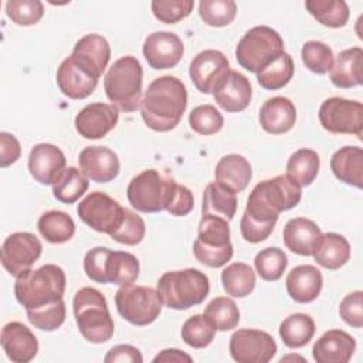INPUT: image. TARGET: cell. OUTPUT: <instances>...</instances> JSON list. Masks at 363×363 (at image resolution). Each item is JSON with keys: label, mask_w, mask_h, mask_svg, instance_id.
Masks as SVG:
<instances>
[{"label": "cell", "mask_w": 363, "mask_h": 363, "mask_svg": "<svg viewBox=\"0 0 363 363\" xmlns=\"http://www.w3.org/2000/svg\"><path fill=\"white\" fill-rule=\"evenodd\" d=\"M37 228L43 238L51 244H62L69 241L75 234V223L65 211L50 210L44 213L38 221Z\"/></svg>", "instance_id": "obj_35"}, {"label": "cell", "mask_w": 363, "mask_h": 363, "mask_svg": "<svg viewBox=\"0 0 363 363\" xmlns=\"http://www.w3.org/2000/svg\"><path fill=\"white\" fill-rule=\"evenodd\" d=\"M78 163L82 174L96 183L112 182L121 169L118 155L106 146L84 147L79 153Z\"/></svg>", "instance_id": "obj_20"}, {"label": "cell", "mask_w": 363, "mask_h": 363, "mask_svg": "<svg viewBox=\"0 0 363 363\" xmlns=\"http://www.w3.org/2000/svg\"><path fill=\"white\" fill-rule=\"evenodd\" d=\"M143 69L133 55L118 58L108 69L104 79V89L108 99L123 112H133L142 102Z\"/></svg>", "instance_id": "obj_6"}, {"label": "cell", "mask_w": 363, "mask_h": 363, "mask_svg": "<svg viewBox=\"0 0 363 363\" xmlns=\"http://www.w3.org/2000/svg\"><path fill=\"white\" fill-rule=\"evenodd\" d=\"M118 313L135 326L153 323L160 312L163 302L156 289L140 285H123L115 294Z\"/></svg>", "instance_id": "obj_10"}, {"label": "cell", "mask_w": 363, "mask_h": 363, "mask_svg": "<svg viewBox=\"0 0 363 363\" xmlns=\"http://www.w3.org/2000/svg\"><path fill=\"white\" fill-rule=\"evenodd\" d=\"M301 197V186L286 174H279L255 184L247 199L242 216L261 224L275 225L279 214L296 207Z\"/></svg>", "instance_id": "obj_2"}, {"label": "cell", "mask_w": 363, "mask_h": 363, "mask_svg": "<svg viewBox=\"0 0 363 363\" xmlns=\"http://www.w3.org/2000/svg\"><path fill=\"white\" fill-rule=\"evenodd\" d=\"M230 71L227 57L218 50H204L190 62L189 75L201 94L213 92L217 82Z\"/></svg>", "instance_id": "obj_16"}, {"label": "cell", "mask_w": 363, "mask_h": 363, "mask_svg": "<svg viewBox=\"0 0 363 363\" xmlns=\"http://www.w3.org/2000/svg\"><path fill=\"white\" fill-rule=\"evenodd\" d=\"M228 349L238 363H268L277 353V343L264 330L244 328L231 335Z\"/></svg>", "instance_id": "obj_13"}, {"label": "cell", "mask_w": 363, "mask_h": 363, "mask_svg": "<svg viewBox=\"0 0 363 363\" xmlns=\"http://www.w3.org/2000/svg\"><path fill=\"white\" fill-rule=\"evenodd\" d=\"M118 119L119 113L115 105L92 102L77 113L74 125L79 136L85 139H101L116 126Z\"/></svg>", "instance_id": "obj_17"}, {"label": "cell", "mask_w": 363, "mask_h": 363, "mask_svg": "<svg viewBox=\"0 0 363 363\" xmlns=\"http://www.w3.org/2000/svg\"><path fill=\"white\" fill-rule=\"evenodd\" d=\"M125 208L104 191H92L77 207L78 217L92 230L111 235L123 221Z\"/></svg>", "instance_id": "obj_12"}, {"label": "cell", "mask_w": 363, "mask_h": 363, "mask_svg": "<svg viewBox=\"0 0 363 363\" xmlns=\"http://www.w3.org/2000/svg\"><path fill=\"white\" fill-rule=\"evenodd\" d=\"M274 227L275 225H268V224H261V223L252 221L245 216H242L241 221H240L241 235L245 241H248L251 244H257V242L267 240L271 235Z\"/></svg>", "instance_id": "obj_54"}, {"label": "cell", "mask_w": 363, "mask_h": 363, "mask_svg": "<svg viewBox=\"0 0 363 363\" xmlns=\"http://www.w3.org/2000/svg\"><path fill=\"white\" fill-rule=\"evenodd\" d=\"M254 267L264 281H278L288 267V257L278 247H267L255 255Z\"/></svg>", "instance_id": "obj_42"}, {"label": "cell", "mask_w": 363, "mask_h": 363, "mask_svg": "<svg viewBox=\"0 0 363 363\" xmlns=\"http://www.w3.org/2000/svg\"><path fill=\"white\" fill-rule=\"evenodd\" d=\"M153 362H174V363H183V362H193L191 356L184 353L183 350H179V349H164L162 350L160 353H157L155 357H153Z\"/></svg>", "instance_id": "obj_57"}, {"label": "cell", "mask_w": 363, "mask_h": 363, "mask_svg": "<svg viewBox=\"0 0 363 363\" xmlns=\"http://www.w3.org/2000/svg\"><path fill=\"white\" fill-rule=\"evenodd\" d=\"M65 272L55 264H45L38 269H27L16 277L14 295L26 311L37 309L64 298Z\"/></svg>", "instance_id": "obj_3"}, {"label": "cell", "mask_w": 363, "mask_h": 363, "mask_svg": "<svg viewBox=\"0 0 363 363\" xmlns=\"http://www.w3.org/2000/svg\"><path fill=\"white\" fill-rule=\"evenodd\" d=\"M104 362L105 363H116V362L142 363L143 357L140 350L132 345H116L108 350V353L104 357Z\"/></svg>", "instance_id": "obj_56"}, {"label": "cell", "mask_w": 363, "mask_h": 363, "mask_svg": "<svg viewBox=\"0 0 363 363\" xmlns=\"http://www.w3.org/2000/svg\"><path fill=\"white\" fill-rule=\"evenodd\" d=\"M228 220L204 214L199 223L197 238L193 242V254L199 262L210 268L225 265L233 257Z\"/></svg>", "instance_id": "obj_7"}, {"label": "cell", "mask_w": 363, "mask_h": 363, "mask_svg": "<svg viewBox=\"0 0 363 363\" xmlns=\"http://www.w3.org/2000/svg\"><path fill=\"white\" fill-rule=\"evenodd\" d=\"M41 251L43 245L33 233H13L1 245V265L10 275L18 277L37 262Z\"/></svg>", "instance_id": "obj_14"}, {"label": "cell", "mask_w": 363, "mask_h": 363, "mask_svg": "<svg viewBox=\"0 0 363 363\" xmlns=\"http://www.w3.org/2000/svg\"><path fill=\"white\" fill-rule=\"evenodd\" d=\"M189 125L196 133L210 136L221 130L224 125V118L220 111L216 109V106L206 104L191 109L189 115Z\"/></svg>", "instance_id": "obj_47"}, {"label": "cell", "mask_w": 363, "mask_h": 363, "mask_svg": "<svg viewBox=\"0 0 363 363\" xmlns=\"http://www.w3.org/2000/svg\"><path fill=\"white\" fill-rule=\"evenodd\" d=\"M145 233H146V225L143 218L138 216L135 211L125 208V217L122 224L109 237L119 244L136 245L143 240Z\"/></svg>", "instance_id": "obj_50"}, {"label": "cell", "mask_w": 363, "mask_h": 363, "mask_svg": "<svg viewBox=\"0 0 363 363\" xmlns=\"http://www.w3.org/2000/svg\"><path fill=\"white\" fill-rule=\"evenodd\" d=\"M21 146L17 138L11 133H0V166L7 167L20 159Z\"/></svg>", "instance_id": "obj_55"}, {"label": "cell", "mask_w": 363, "mask_h": 363, "mask_svg": "<svg viewBox=\"0 0 363 363\" xmlns=\"http://www.w3.org/2000/svg\"><path fill=\"white\" fill-rule=\"evenodd\" d=\"M109 252H111V248L108 247H95L85 254L84 271L91 281H95L98 284H108L106 261H108Z\"/></svg>", "instance_id": "obj_51"}, {"label": "cell", "mask_w": 363, "mask_h": 363, "mask_svg": "<svg viewBox=\"0 0 363 363\" xmlns=\"http://www.w3.org/2000/svg\"><path fill=\"white\" fill-rule=\"evenodd\" d=\"M193 7V0H153L150 3L153 16L164 24H176L186 18Z\"/></svg>", "instance_id": "obj_49"}, {"label": "cell", "mask_w": 363, "mask_h": 363, "mask_svg": "<svg viewBox=\"0 0 363 363\" xmlns=\"http://www.w3.org/2000/svg\"><path fill=\"white\" fill-rule=\"evenodd\" d=\"M319 122L329 133L354 135L362 139L363 105L340 96L328 98L319 108Z\"/></svg>", "instance_id": "obj_11"}, {"label": "cell", "mask_w": 363, "mask_h": 363, "mask_svg": "<svg viewBox=\"0 0 363 363\" xmlns=\"http://www.w3.org/2000/svg\"><path fill=\"white\" fill-rule=\"evenodd\" d=\"M339 315L349 326L360 329L363 326V292L347 294L339 305Z\"/></svg>", "instance_id": "obj_52"}, {"label": "cell", "mask_w": 363, "mask_h": 363, "mask_svg": "<svg viewBox=\"0 0 363 363\" xmlns=\"http://www.w3.org/2000/svg\"><path fill=\"white\" fill-rule=\"evenodd\" d=\"M71 58L85 72L99 79L111 58L109 43L99 34H86L75 43Z\"/></svg>", "instance_id": "obj_18"}, {"label": "cell", "mask_w": 363, "mask_h": 363, "mask_svg": "<svg viewBox=\"0 0 363 363\" xmlns=\"http://www.w3.org/2000/svg\"><path fill=\"white\" fill-rule=\"evenodd\" d=\"M214 336L216 329L204 315H193L182 326V340L194 349L207 347Z\"/></svg>", "instance_id": "obj_43"}, {"label": "cell", "mask_w": 363, "mask_h": 363, "mask_svg": "<svg viewBox=\"0 0 363 363\" xmlns=\"http://www.w3.org/2000/svg\"><path fill=\"white\" fill-rule=\"evenodd\" d=\"M237 211V196L223 184L208 183L203 191L201 216L213 214L225 220H233Z\"/></svg>", "instance_id": "obj_32"}, {"label": "cell", "mask_w": 363, "mask_h": 363, "mask_svg": "<svg viewBox=\"0 0 363 363\" xmlns=\"http://www.w3.org/2000/svg\"><path fill=\"white\" fill-rule=\"evenodd\" d=\"M320 159L319 155L312 149L295 150L286 162V176L291 177L298 186L306 187L313 183L319 173Z\"/></svg>", "instance_id": "obj_34"}, {"label": "cell", "mask_w": 363, "mask_h": 363, "mask_svg": "<svg viewBox=\"0 0 363 363\" xmlns=\"http://www.w3.org/2000/svg\"><path fill=\"white\" fill-rule=\"evenodd\" d=\"M216 182L230 189L234 193L245 190L252 177L250 162L237 153L223 156L214 169Z\"/></svg>", "instance_id": "obj_29"}, {"label": "cell", "mask_w": 363, "mask_h": 363, "mask_svg": "<svg viewBox=\"0 0 363 363\" xmlns=\"http://www.w3.org/2000/svg\"><path fill=\"white\" fill-rule=\"evenodd\" d=\"M330 169L340 182L363 187V150L359 146H343L330 157Z\"/></svg>", "instance_id": "obj_30"}, {"label": "cell", "mask_w": 363, "mask_h": 363, "mask_svg": "<svg viewBox=\"0 0 363 363\" xmlns=\"http://www.w3.org/2000/svg\"><path fill=\"white\" fill-rule=\"evenodd\" d=\"M356 350V340L347 332L330 329L313 345L312 356L318 363H347Z\"/></svg>", "instance_id": "obj_23"}, {"label": "cell", "mask_w": 363, "mask_h": 363, "mask_svg": "<svg viewBox=\"0 0 363 363\" xmlns=\"http://www.w3.org/2000/svg\"><path fill=\"white\" fill-rule=\"evenodd\" d=\"M301 57H302L305 67L309 71L319 74V75L330 71L333 61H335L332 48L328 44H325L322 41H316V40L306 41L302 45Z\"/></svg>", "instance_id": "obj_45"}, {"label": "cell", "mask_w": 363, "mask_h": 363, "mask_svg": "<svg viewBox=\"0 0 363 363\" xmlns=\"http://www.w3.org/2000/svg\"><path fill=\"white\" fill-rule=\"evenodd\" d=\"M67 159L60 147L51 143H37L28 155L30 174L41 184H52L65 169Z\"/></svg>", "instance_id": "obj_22"}, {"label": "cell", "mask_w": 363, "mask_h": 363, "mask_svg": "<svg viewBox=\"0 0 363 363\" xmlns=\"http://www.w3.org/2000/svg\"><path fill=\"white\" fill-rule=\"evenodd\" d=\"M1 347L6 356L14 363H28L38 352L35 335L21 322H9L1 329Z\"/></svg>", "instance_id": "obj_21"}, {"label": "cell", "mask_w": 363, "mask_h": 363, "mask_svg": "<svg viewBox=\"0 0 363 363\" xmlns=\"http://www.w3.org/2000/svg\"><path fill=\"white\" fill-rule=\"evenodd\" d=\"M6 14L17 26H33L43 18L44 6L40 0H9Z\"/></svg>", "instance_id": "obj_48"}, {"label": "cell", "mask_w": 363, "mask_h": 363, "mask_svg": "<svg viewBox=\"0 0 363 363\" xmlns=\"http://www.w3.org/2000/svg\"><path fill=\"white\" fill-rule=\"evenodd\" d=\"M164 306L184 311L200 305L210 292L208 277L196 268L164 272L156 286Z\"/></svg>", "instance_id": "obj_5"}, {"label": "cell", "mask_w": 363, "mask_h": 363, "mask_svg": "<svg viewBox=\"0 0 363 363\" xmlns=\"http://www.w3.org/2000/svg\"><path fill=\"white\" fill-rule=\"evenodd\" d=\"M72 309L79 333L89 343H105L115 332L105 296L95 288L84 286L74 295Z\"/></svg>", "instance_id": "obj_4"}, {"label": "cell", "mask_w": 363, "mask_h": 363, "mask_svg": "<svg viewBox=\"0 0 363 363\" xmlns=\"http://www.w3.org/2000/svg\"><path fill=\"white\" fill-rule=\"evenodd\" d=\"M213 98L225 112L235 113L244 111L252 96L250 79L238 71L230 69L214 86Z\"/></svg>", "instance_id": "obj_19"}, {"label": "cell", "mask_w": 363, "mask_h": 363, "mask_svg": "<svg viewBox=\"0 0 363 363\" xmlns=\"http://www.w3.org/2000/svg\"><path fill=\"white\" fill-rule=\"evenodd\" d=\"M216 330L227 332L234 329L240 322L237 303L227 296H217L208 302L203 313Z\"/></svg>", "instance_id": "obj_40"}, {"label": "cell", "mask_w": 363, "mask_h": 363, "mask_svg": "<svg viewBox=\"0 0 363 363\" xmlns=\"http://www.w3.org/2000/svg\"><path fill=\"white\" fill-rule=\"evenodd\" d=\"M27 312V319L28 322L45 332H52L57 330L65 320V302L64 299H60L57 302H52L50 305L37 308V309H30Z\"/></svg>", "instance_id": "obj_46"}, {"label": "cell", "mask_w": 363, "mask_h": 363, "mask_svg": "<svg viewBox=\"0 0 363 363\" xmlns=\"http://www.w3.org/2000/svg\"><path fill=\"white\" fill-rule=\"evenodd\" d=\"M305 9L318 23L330 28L346 26L350 16L349 6L343 0H306Z\"/></svg>", "instance_id": "obj_38"}, {"label": "cell", "mask_w": 363, "mask_h": 363, "mask_svg": "<svg viewBox=\"0 0 363 363\" xmlns=\"http://www.w3.org/2000/svg\"><path fill=\"white\" fill-rule=\"evenodd\" d=\"M201 20L211 27H224L233 23L237 14L234 0H201L199 3Z\"/></svg>", "instance_id": "obj_44"}, {"label": "cell", "mask_w": 363, "mask_h": 363, "mask_svg": "<svg viewBox=\"0 0 363 363\" xmlns=\"http://www.w3.org/2000/svg\"><path fill=\"white\" fill-rule=\"evenodd\" d=\"M186 108V85L173 75H163L149 84L139 109L149 129L169 132L179 125Z\"/></svg>", "instance_id": "obj_1"}, {"label": "cell", "mask_w": 363, "mask_h": 363, "mask_svg": "<svg viewBox=\"0 0 363 363\" xmlns=\"http://www.w3.org/2000/svg\"><path fill=\"white\" fill-rule=\"evenodd\" d=\"M315 330V320L306 313H292L286 316L278 329L284 345L291 349H299L308 345L312 340Z\"/></svg>", "instance_id": "obj_33"}, {"label": "cell", "mask_w": 363, "mask_h": 363, "mask_svg": "<svg viewBox=\"0 0 363 363\" xmlns=\"http://www.w3.org/2000/svg\"><path fill=\"white\" fill-rule=\"evenodd\" d=\"M332 84L337 88H353L363 84V50L352 47L337 54L329 71Z\"/></svg>", "instance_id": "obj_28"}, {"label": "cell", "mask_w": 363, "mask_h": 363, "mask_svg": "<svg viewBox=\"0 0 363 363\" xmlns=\"http://www.w3.org/2000/svg\"><path fill=\"white\" fill-rule=\"evenodd\" d=\"M57 85L65 96L71 99H85L95 91L98 79L78 67L69 55L57 69Z\"/></svg>", "instance_id": "obj_26"}, {"label": "cell", "mask_w": 363, "mask_h": 363, "mask_svg": "<svg viewBox=\"0 0 363 363\" xmlns=\"http://www.w3.org/2000/svg\"><path fill=\"white\" fill-rule=\"evenodd\" d=\"M294 77V61L288 52H282L264 69L257 72L258 84L268 91L284 88Z\"/></svg>", "instance_id": "obj_41"}, {"label": "cell", "mask_w": 363, "mask_h": 363, "mask_svg": "<svg viewBox=\"0 0 363 363\" xmlns=\"http://www.w3.org/2000/svg\"><path fill=\"white\" fill-rule=\"evenodd\" d=\"M142 52L153 69H169L174 68L183 58L184 45L174 33L155 31L145 38Z\"/></svg>", "instance_id": "obj_15"}, {"label": "cell", "mask_w": 363, "mask_h": 363, "mask_svg": "<svg viewBox=\"0 0 363 363\" xmlns=\"http://www.w3.org/2000/svg\"><path fill=\"white\" fill-rule=\"evenodd\" d=\"M284 51V40L268 26L250 28L235 47L237 62L250 72H259Z\"/></svg>", "instance_id": "obj_8"}, {"label": "cell", "mask_w": 363, "mask_h": 363, "mask_svg": "<svg viewBox=\"0 0 363 363\" xmlns=\"http://www.w3.org/2000/svg\"><path fill=\"white\" fill-rule=\"evenodd\" d=\"M221 284L227 295L245 298L255 288V272L248 264L233 262L221 271Z\"/></svg>", "instance_id": "obj_37"}, {"label": "cell", "mask_w": 363, "mask_h": 363, "mask_svg": "<svg viewBox=\"0 0 363 363\" xmlns=\"http://www.w3.org/2000/svg\"><path fill=\"white\" fill-rule=\"evenodd\" d=\"M174 180L160 174L155 169H147L132 177L126 196L129 204L140 213H159L166 210Z\"/></svg>", "instance_id": "obj_9"}, {"label": "cell", "mask_w": 363, "mask_h": 363, "mask_svg": "<svg viewBox=\"0 0 363 363\" xmlns=\"http://www.w3.org/2000/svg\"><path fill=\"white\" fill-rule=\"evenodd\" d=\"M286 292L298 303H309L315 301L323 285L320 271L313 265H298L286 275Z\"/></svg>", "instance_id": "obj_27"}, {"label": "cell", "mask_w": 363, "mask_h": 363, "mask_svg": "<svg viewBox=\"0 0 363 363\" xmlns=\"http://www.w3.org/2000/svg\"><path fill=\"white\" fill-rule=\"evenodd\" d=\"M284 244L294 254L311 257L315 254L320 240L322 231L318 224L305 217L291 218L284 227Z\"/></svg>", "instance_id": "obj_24"}, {"label": "cell", "mask_w": 363, "mask_h": 363, "mask_svg": "<svg viewBox=\"0 0 363 363\" xmlns=\"http://www.w3.org/2000/svg\"><path fill=\"white\" fill-rule=\"evenodd\" d=\"M194 207V197L190 189H187L183 184L174 183L166 211L170 213L172 216L176 217H183L187 216Z\"/></svg>", "instance_id": "obj_53"}, {"label": "cell", "mask_w": 363, "mask_h": 363, "mask_svg": "<svg viewBox=\"0 0 363 363\" xmlns=\"http://www.w3.org/2000/svg\"><path fill=\"white\" fill-rule=\"evenodd\" d=\"M313 258L326 269H339L350 258V244L337 233L322 234V240L313 254Z\"/></svg>", "instance_id": "obj_31"}, {"label": "cell", "mask_w": 363, "mask_h": 363, "mask_svg": "<svg viewBox=\"0 0 363 363\" xmlns=\"http://www.w3.org/2000/svg\"><path fill=\"white\" fill-rule=\"evenodd\" d=\"M88 179L82 172L74 166L65 167L62 173L52 183L54 197L65 204H72L79 200L81 196L88 190Z\"/></svg>", "instance_id": "obj_39"}, {"label": "cell", "mask_w": 363, "mask_h": 363, "mask_svg": "<svg viewBox=\"0 0 363 363\" xmlns=\"http://www.w3.org/2000/svg\"><path fill=\"white\" fill-rule=\"evenodd\" d=\"M139 269V261L133 254L111 250L106 261L108 284H115L119 286L130 285L138 279Z\"/></svg>", "instance_id": "obj_36"}, {"label": "cell", "mask_w": 363, "mask_h": 363, "mask_svg": "<svg viewBox=\"0 0 363 363\" xmlns=\"http://www.w3.org/2000/svg\"><path fill=\"white\" fill-rule=\"evenodd\" d=\"M258 119L265 132L271 135H282L294 128L296 122V108L291 99L285 96H274L262 104Z\"/></svg>", "instance_id": "obj_25"}]
</instances>
